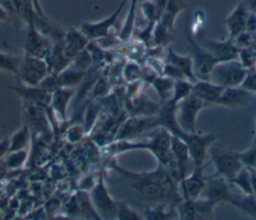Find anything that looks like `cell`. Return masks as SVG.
<instances>
[{
  "mask_svg": "<svg viewBox=\"0 0 256 220\" xmlns=\"http://www.w3.org/2000/svg\"><path fill=\"white\" fill-rule=\"evenodd\" d=\"M242 164L256 168V144L247 149L245 152L238 153Z\"/></svg>",
  "mask_w": 256,
  "mask_h": 220,
  "instance_id": "obj_35",
  "label": "cell"
},
{
  "mask_svg": "<svg viewBox=\"0 0 256 220\" xmlns=\"http://www.w3.org/2000/svg\"><path fill=\"white\" fill-rule=\"evenodd\" d=\"M137 0H131V6L129 9V12L126 16L124 25L122 27V30L119 33V37L121 40H127L132 33L133 26H134V20H135V10H136Z\"/></svg>",
  "mask_w": 256,
  "mask_h": 220,
  "instance_id": "obj_29",
  "label": "cell"
},
{
  "mask_svg": "<svg viewBox=\"0 0 256 220\" xmlns=\"http://www.w3.org/2000/svg\"><path fill=\"white\" fill-rule=\"evenodd\" d=\"M7 17H8V13H7L6 9L0 4V21L7 20Z\"/></svg>",
  "mask_w": 256,
  "mask_h": 220,
  "instance_id": "obj_41",
  "label": "cell"
},
{
  "mask_svg": "<svg viewBox=\"0 0 256 220\" xmlns=\"http://www.w3.org/2000/svg\"><path fill=\"white\" fill-rule=\"evenodd\" d=\"M217 203L204 199L197 198L193 200L194 219H211L213 218V210Z\"/></svg>",
  "mask_w": 256,
  "mask_h": 220,
  "instance_id": "obj_25",
  "label": "cell"
},
{
  "mask_svg": "<svg viewBox=\"0 0 256 220\" xmlns=\"http://www.w3.org/2000/svg\"><path fill=\"white\" fill-rule=\"evenodd\" d=\"M179 138L186 143L188 148V153L191 161L194 164V167L203 166L206 153L216 140V136L214 134L203 135V134H197L196 132H193V133L183 132Z\"/></svg>",
  "mask_w": 256,
  "mask_h": 220,
  "instance_id": "obj_5",
  "label": "cell"
},
{
  "mask_svg": "<svg viewBox=\"0 0 256 220\" xmlns=\"http://www.w3.org/2000/svg\"><path fill=\"white\" fill-rule=\"evenodd\" d=\"M172 216L171 212H166L164 210L163 205H159L154 209H149L145 213V217L147 219H170Z\"/></svg>",
  "mask_w": 256,
  "mask_h": 220,
  "instance_id": "obj_37",
  "label": "cell"
},
{
  "mask_svg": "<svg viewBox=\"0 0 256 220\" xmlns=\"http://www.w3.org/2000/svg\"><path fill=\"white\" fill-rule=\"evenodd\" d=\"M199 45L206 49L218 61V63L236 60L239 56L238 47L234 44L233 40L230 39L227 41L201 39Z\"/></svg>",
  "mask_w": 256,
  "mask_h": 220,
  "instance_id": "obj_9",
  "label": "cell"
},
{
  "mask_svg": "<svg viewBox=\"0 0 256 220\" xmlns=\"http://www.w3.org/2000/svg\"><path fill=\"white\" fill-rule=\"evenodd\" d=\"M186 8H188V3L186 0L167 1L164 12L160 20L156 23V28L154 31V39L156 44L163 45L171 41L176 17Z\"/></svg>",
  "mask_w": 256,
  "mask_h": 220,
  "instance_id": "obj_1",
  "label": "cell"
},
{
  "mask_svg": "<svg viewBox=\"0 0 256 220\" xmlns=\"http://www.w3.org/2000/svg\"><path fill=\"white\" fill-rule=\"evenodd\" d=\"M117 217L118 219H128V220H131V219H134V220H137V219H140L138 214L133 211V209H131L129 206H127L126 204H123V203H117Z\"/></svg>",
  "mask_w": 256,
  "mask_h": 220,
  "instance_id": "obj_36",
  "label": "cell"
},
{
  "mask_svg": "<svg viewBox=\"0 0 256 220\" xmlns=\"http://www.w3.org/2000/svg\"><path fill=\"white\" fill-rule=\"evenodd\" d=\"M168 0H146L141 4L144 17L152 24L157 23L166 7Z\"/></svg>",
  "mask_w": 256,
  "mask_h": 220,
  "instance_id": "obj_22",
  "label": "cell"
},
{
  "mask_svg": "<svg viewBox=\"0 0 256 220\" xmlns=\"http://www.w3.org/2000/svg\"><path fill=\"white\" fill-rule=\"evenodd\" d=\"M192 87H193V83L191 82H187L185 81L184 79H181V80H177L175 83H174V87H173V90H174V95L172 97V101L177 104L181 99L185 98L186 96H188L189 94H191L192 92Z\"/></svg>",
  "mask_w": 256,
  "mask_h": 220,
  "instance_id": "obj_31",
  "label": "cell"
},
{
  "mask_svg": "<svg viewBox=\"0 0 256 220\" xmlns=\"http://www.w3.org/2000/svg\"><path fill=\"white\" fill-rule=\"evenodd\" d=\"M249 99L250 94L247 90H242L237 87H226L224 88L217 104L227 107L243 106Z\"/></svg>",
  "mask_w": 256,
  "mask_h": 220,
  "instance_id": "obj_21",
  "label": "cell"
},
{
  "mask_svg": "<svg viewBox=\"0 0 256 220\" xmlns=\"http://www.w3.org/2000/svg\"><path fill=\"white\" fill-rule=\"evenodd\" d=\"M211 160L216 170L214 176L222 177L227 181L232 179L242 169L243 165L238 153L220 146L212 148Z\"/></svg>",
  "mask_w": 256,
  "mask_h": 220,
  "instance_id": "obj_3",
  "label": "cell"
},
{
  "mask_svg": "<svg viewBox=\"0 0 256 220\" xmlns=\"http://www.w3.org/2000/svg\"><path fill=\"white\" fill-rule=\"evenodd\" d=\"M228 202L247 215L256 218V197L253 193L237 196L232 194Z\"/></svg>",
  "mask_w": 256,
  "mask_h": 220,
  "instance_id": "obj_23",
  "label": "cell"
},
{
  "mask_svg": "<svg viewBox=\"0 0 256 220\" xmlns=\"http://www.w3.org/2000/svg\"><path fill=\"white\" fill-rule=\"evenodd\" d=\"M71 95H72V92L67 90V89H65V90L57 89L55 94H54V97H53L54 107H55L56 111L63 118L65 117V109H66L67 103H68L69 98L71 97Z\"/></svg>",
  "mask_w": 256,
  "mask_h": 220,
  "instance_id": "obj_30",
  "label": "cell"
},
{
  "mask_svg": "<svg viewBox=\"0 0 256 220\" xmlns=\"http://www.w3.org/2000/svg\"><path fill=\"white\" fill-rule=\"evenodd\" d=\"M236 186H238L244 193H252V184H251V171L247 168H242L232 179L228 181Z\"/></svg>",
  "mask_w": 256,
  "mask_h": 220,
  "instance_id": "obj_26",
  "label": "cell"
},
{
  "mask_svg": "<svg viewBox=\"0 0 256 220\" xmlns=\"http://www.w3.org/2000/svg\"><path fill=\"white\" fill-rule=\"evenodd\" d=\"M247 76L244 66L236 60L219 62L213 68L209 81L223 87H238Z\"/></svg>",
  "mask_w": 256,
  "mask_h": 220,
  "instance_id": "obj_2",
  "label": "cell"
},
{
  "mask_svg": "<svg viewBox=\"0 0 256 220\" xmlns=\"http://www.w3.org/2000/svg\"><path fill=\"white\" fill-rule=\"evenodd\" d=\"M247 14H248V10L246 8L245 3L240 2L225 20V24L227 26L230 40H233L239 34L245 31Z\"/></svg>",
  "mask_w": 256,
  "mask_h": 220,
  "instance_id": "obj_16",
  "label": "cell"
},
{
  "mask_svg": "<svg viewBox=\"0 0 256 220\" xmlns=\"http://www.w3.org/2000/svg\"><path fill=\"white\" fill-rule=\"evenodd\" d=\"M245 31L250 34L256 32V14L252 12H248L247 18H246Z\"/></svg>",
  "mask_w": 256,
  "mask_h": 220,
  "instance_id": "obj_38",
  "label": "cell"
},
{
  "mask_svg": "<svg viewBox=\"0 0 256 220\" xmlns=\"http://www.w3.org/2000/svg\"><path fill=\"white\" fill-rule=\"evenodd\" d=\"M170 151L175 161L180 181L186 176L187 169L189 167L190 156L186 143L175 135H171L170 140Z\"/></svg>",
  "mask_w": 256,
  "mask_h": 220,
  "instance_id": "obj_14",
  "label": "cell"
},
{
  "mask_svg": "<svg viewBox=\"0 0 256 220\" xmlns=\"http://www.w3.org/2000/svg\"><path fill=\"white\" fill-rule=\"evenodd\" d=\"M14 89L24 98L39 104L47 105L51 100L50 93L43 88H36L35 86H26V87H15Z\"/></svg>",
  "mask_w": 256,
  "mask_h": 220,
  "instance_id": "obj_24",
  "label": "cell"
},
{
  "mask_svg": "<svg viewBox=\"0 0 256 220\" xmlns=\"http://www.w3.org/2000/svg\"><path fill=\"white\" fill-rule=\"evenodd\" d=\"M167 62L175 66L184 75L185 79H188V81L191 83H195L197 81V77L194 73L192 56L179 55L173 51V49L169 48L167 54Z\"/></svg>",
  "mask_w": 256,
  "mask_h": 220,
  "instance_id": "obj_19",
  "label": "cell"
},
{
  "mask_svg": "<svg viewBox=\"0 0 256 220\" xmlns=\"http://www.w3.org/2000/svg\"><path fill=\"white\" fill-rule=\"evenodd\" d=\"M25 49L27 55L42 59L47 57L51 51L48 39H46L41 33L38 32L35 27L33 18L28 19V32Z\"/></svg>",
  "mask_w": 256,
  "mask_h": 220,
  "instance_id": "obj_10",
  "label": "cell"
},
{
  "mask_svg": "<svg viewBox=\"0 0 256 220\" xmlns=\"http://www.w3.org/2000/svg\"><path fill=\"white\" fill-rule=\"evenodd\" d=\"M9 151V139L5 138L0 142V158Z\"/></svg>",
  "mask_w": 256,
  "mask_h": 220,
  "instance_id": "obj_39",
  "label": "cell"
},
{
  "mask_svg": "<svg viewBox=\"0 0 256 220\" xmlns=\"http://www.w3.org/2000/svg\"><path fill=\"white\" fill-rule=\"evenodd\" d=\"M207 177L203 174V166L194 167L189 176H185L181 181V189L184 199H197L200 197L205 186Z\"/></svg>",
  "mask_w": 256,
  "mask_h": 220,
  "instance_id": "obj_13",
  "label": "cell"
},
{
  "mask_svg": "<svg viewBox=\"0 0 256 220\" xmlns=\"http://www.w3.org/2000/svg\"><path fill=\"white\" fill-rule=\"evenodd\" d=\"M22 57L0 52V70L11 72L17 75L19 72Z\"/></svg>",
  "mask_w": 256,
  "mask_h": 220,
  "instance_id": "obj_27",
  "label": "cell"
},
{
  "mask_svg": "<svg viewBox=\"0 0 256 220\" xmlns=\"http://www.w3.org/2000/svg\"><path fill=\"white\" fill-rule=\"evenodd\" d=\"M132 188L140 198L146 201H164L176 196L174 183L157 184L153 182L134 180Z\"/></svg>",
  "mask_w": 256,
  "mask_h": 220,
  "instance_id": "obj_7",
  "label": "cell"
},
{
  "mask_svg": "<svg viewBox=\"0 0 256 220\" xmlns=\"http://www.w3.org/2000/svg\"><path fill=\"white\" fill-rule=\"evenodd\" d=\"M49 67L42 58L27 55L22 58L18 76L27 86H37L47 76Z\"/></svg>",
  "mask_w": 256,
  "mask_h": 220,
  "instance_id": "obj_6",
  "label": "cell"
},
{
  "mask_svg": "<svg viewBox=\"0 0 256 220\" xmlns=\"http://www.w3.org/2000/svg\"><path fill=\"white\" fill-rule=\"evenodd\" d=\"M88 38L81 32L75 29H70L64 40L63 49L65 55L72 59L75 58L79 53H81L86 45L88 44Z\"/></svg>",
  "mask_w": 256,
  "mask_h": 220,
  "instance_id": "obj_17",
  "label": "cell"
},
{
  "mask_svg": "<svg viewBox=\"0 0 256 220\" xmlns=\"http://www.w3.org/2000/svg\"><path fill=\"white\" fill-rule=\"evenodd\" d=\"M231 195L232 193L229 189L227 180L222 177L213 176L207 177L205 186L199 198L208 199L218 204L220 202H228Z\"/></svg>",
  "mask_w": 256,
  "mask_h": 220,
  "instance_id": "obj_12",
  "label": "cell"
},
{
  "mask_svg": "<svg viewBox=\"0 0 256 220\" xmlns=\"http://www.w3.org/2000/svg\"><path fill=\"white\" fill-rule=\"evenodd\" d=\"M127 0H123L119 7L116 9L114 13H112L108 18L98 21V22H93V23H83L80 27V31L90 40L92 39H102L108 36L110 28L113 27L115 24L121 10L123 9L124 5L126 4Z\"/></svg>",
  "mask_w": 256,
  "mask_h": 220,
  "instance_id": "obj_11",
  "label": "cell"
},
{
  "mask_svg": "<svg viewBox=\"0 0 256 220\" xmlns=\"http://www.w3.org/2000/svg\"><path fill=\"white\" fill-rule=\"evenodd\" d=\"M92 200H93V203L98 207V209L101 210L103 213L108 214L109 216H113V215L116 216L117 203L114 202L108 195L106 188L104 187L102 177H100V180L97 186L93 190Z\"/></svg>",
  "mask_w": 256,
  "mask_h": 220,
  "instance_id": "obj_18",
  "label": "cell"
},
{
  "mask_svg": "<svg viewBox=\"0 0 256 220\" xmlns=\"http://www.w3.org/2000/svg\"><path fill=\"white\" fill-rule=\"evenodd\" d=\"M224 88L209 80H197L193 83L191 93L207 104H217Z\"/></svg>",
  "mask_w": 256,
  "mask_h": 220,
  "instance_id": "obj_15",
  "label": "cell"
},
{
  "mask_svg": "<svg viewBox=\"0 0 256 220\" xmlns=\"http://www.w3.org/2000/svg\"><path fill=\"white\" fill-rule=\"evenodd\" d=\"M27 156V153L23 150H18V151H13L10 153V155L7 158L6 165L9 168H17L23 164Z\"/></svg>",
  "mask_w": 256,
  "mask_h": 220,
  "instance_id": "obj_34",
  "label": "cell"
},
{
  "mask_svg": "<svg viewBox=\"0 0 256 220\" xmlns=\"http://www.w3.org/2000/svg\"><path fill=\"white\" fill-rule=\"evenodd\" d=\"M255 174H256V172H255Z\"/></svg>",
  "mask_w": 256,
  "mask_h": 220,
  "instance_id": "obj_42",
  "label": "cell"
},
{
  "mask_svg": "<svg viewBox=\"0 0 256 220\" xmlns=\"http://www.w3.org/2000/svg\"><path fill=\"white\" fill-rule=\"evenodd\" d=\"M28 128L27 126H23L11 137V139H9V152L22 150L28 142Z\"/></svg>",
  "mask_w": 256,
  "mask_h": 220,
  "instance_id": "obj_28",
  "label": "cell"
},
{
  "mask_svg": "<svg viewBox=\"0 0 256 220\" xmlns=\"http://www.w3.org/2000/svg\"><path fill=\"white\" fill-rule=\"evenodd\" d=\"M251 184H252V193L256 197V174H255V172H251Z\"/></svg>",
  "mask_w": 256,
  "mask_h": 220,
  "instance_id": "obj_40",
  "label": "cell"
},
{
  "mask_svg": "<svg viewBox=\"0 0 256 220\" xmlns=\"http://www.w3.org/2000/svg\"><path fill=\"white\" fill-rule=\"evenodd\" d=\"M157 120L152 118H132L126 121V123L123 125L122 129L120 130L118 137L119 139L124 138H131L135 137L144 131L151 129L153 126H155V122Z\"/></svg>",
  "mask_w": 256,
  "mask_h": 220,
  "instance_id": "obj_20",
  "label": "cell"
},
{
  "mask_svg": "<svg viewBox=\"0 0 256 220\" xmlns=\"http://www.w3.org/2000/svg\"><path fill=\"white\" fill-rule=\"evenodd\" d=\"M153 85H154L155 89L157 90V92L159 93L162 100L167 99L168 95L172 92L173 87H174L173 81L171 82L170 79H165V78L155 79L153 82Z\"/></svg>",
  "mask_w": 256,
  "mask_h": 220,
  "instance_id": "obj_33",
  "label": "cell"
},
{
  "mask_svg": "<svg viewBox=\"0 0 256 220\" xmlns=\"http://www.w3.org/2000/svg\"><path fill=\"white\" fill-rule=\"evenodd\" d=\"M208 105L192 93L181 99L175 109L176 120L179 127L186 133L195 132L196 116L198 112Z\"/></svg>",
  "mask_w": 256,
  "mask_h": 220,
  "instance_id": "obj_4",
  "label": "cell"
},
{
  "mask_svg": "<svg viewBox=\"0 0 256 220\" xmlns=\"http://www.w3.org/2000/svg\"><path fill=\"white\" fill-rule=\"evenodd\" d=\"M83 77V72H81L80 70H65L63 71L57 78V83L59 85H75L77 83L80 82L81 78Z\"/></svg>",
  "mask_w": 256,
  "mask_h": 220,
  "instance_id": "obj_32",
  "label": "cell"
},
{
  "mask_svg": "<svg viewBox=\"0 0 256 220\" xmlns=\"http://www.w3.org/2000/svg\"><path fill=\"white\" fill-rule=\"evenodd\" d=\"M187 39L193 51L192 60L195 75L197 73L202 80H209L210 74L218 61L206 49L197 44L190 36H187Z\"/></svg>",
  "mask_w": 256,
  "mask_h": 220,
  "instance_id": "obj_8",
  "label": "cell"
}]
</instances>
